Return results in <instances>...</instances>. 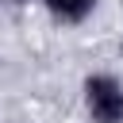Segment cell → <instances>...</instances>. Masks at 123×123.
Listing matches in <instances>:
<instances>
[{
  "instance_id": "2",
  "label": "cell",
  "mask_w": 123,
  "mask_h": 123,
  "mask_svg": "<svg viewBox=\"0 0 123 123\" xmlns=\"http://www.w3.org/2000/svg\"><path fill=\"white\" fill-rule=\"evenodd\" d=\"M46 8V15L58 23V27H81L96 15L100 0H38Z\"/></svg>"
},
{
  "instance_id": "1",
  "label": "cell",
  "mask_w": 123,
  "mask_h": 123,
  "mask_svg": "<svg viewBox=\"0 0 123 123\" xmlns=\"http://www.w3.org/2000/svg\"><path fill=\"white\" fill-rule=\"evenodd\" d=\"M81 104H85L88 123H123V77L111 69L85 73Z\"/></svg>"
},
{
  "instance_id": "3",
  "label": "cell",
  "mask_w": 123,
  "mask_h": 123,
  "mask_svg": "<svg viewBox=\"0 0 123 123\" xmlns=\"http://www.w3.org/2000/svg\"><path fill=\"white\" fill-rule=\"evenodd\" d=\"M12 4H38V0H12Z\"/></svg>"
}]
</instances>
